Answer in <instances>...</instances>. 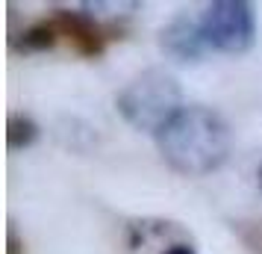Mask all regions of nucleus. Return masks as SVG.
Segmentation results:
<instances>
[{
    "label": "nucleus",
    "instance_id": "1",
    "mask_svg": "<svg viewBox=\"0 0 262 254\" xmlns=\"http://www.w3.org/2000/svg\"><path fill=\"white\" fill-rule=\"evenodd\" d=\"M159 154L177 174L186 178H201L215 171L227 157H230V124L221 112L209 107L191 104L183 107L156 133Z\"/></svg>",
    "mask_w": 262,
    "mask_h": 254
},
{
    "label": "nucleus",
    "instance_id": "2",
    "mask_svg": "<svg viewBox=\"0 0 262 254\" xmlns=\"http://www.w3.org/2000/svg\"><path fill=\"white\" fill-rule=\"evenodd\" d=\"M180 97H183V92H180L174 74L162 71V68H147L121 89L115 107L130 127L159 133L183 109Z\"/></svg>",
    "mask_w": 262,
    "mask_h": 254
},
{
    "label": "nucleus",
    "instance_id": "3",
    "mask_svg": "<svg viewBox=\"0 0 262 254\" xmlns=\"http://www.w3.org/2000/svg\"><path fill=\"white\" fill-rule=\"evenodd\" d=\"M201 30L212 50L245 53L256 42V12L245 0H215L203 9Z\"/></svg>",
    "mask_w": 262,
    "mask_h": 254
},
{
    "label": "nucleus",
    "instance_id": "4",
    "mask_svg": "<svg viewBox=\"0 0 262 254\" xmlns=\"http://www.w3.org/2000/svg\"><path fill=\"white\" fill-rule=\"evenodd\" d=\"M159 48L165 56L177 62H194L201 60L203 53L209 50L206 38H203V30H201V18H191V15H177L171 18L162 33H159Z\"/></svg>",
    "mask_w": 262,
    "mask_h": 254
},
{
    "label": "nucleus",
    "instance_id": "5",
    "mask_svg": "<svg viewBox=\"0 0 262 254\" xmlns=\"http://www.w3.org/2000/svg\"><path fill=\"white\" fill-rule=\"evenodd\" d=\"M59 36H62V30H59V21L56 18L36 21V24H30L27 30H21L12 38V50H18V53H41V50L53 48Z\"/></svg>",
    "mask_w": 262,
    "mask_h": 254
},
{
    "label": "nucleus",
    "instance_id": "6",
    "mask_svg": "<svg viewBox=\"0 0 262 254\" xmlns=\"http://www.w3.org/2000/svg\"><path fill=\"white\" fill-rule=\"evenodd\" d=\"M36 139H38V124L30 115H21V112L9 115V124H6V145H9V151H24Z\"/></svg>",
    "mask_w": 262,
    "mask_h": 254
},
{
    "label": "nucleus",
    "instance_id": "7",
    "mask_svg": "<svg viewBox=\"0 0 262 254\" xmlns=\"http://www.w3.org/2000/svg\"><path fill=\"white\" fill-rule=\"evenodd\" d=\"M162 254H198L191 245H186V242H174V245H168Z\"/></svg>",
    "mask_w": 262,
    "mask_h": 254
},
{
    "label": "nucleus",
    "instance_id": "8",
    "mask_svg": "<svg viewBox=\"0 0 262 254\" xmlns=\"http://www.w3.org/2000/svg\"><path fill=\"white\" fill-rule=\"evenodd\" d=\"M21 245H18V233H15V225H9V254H18Z\"/></svg>",
    "mask_w": 262,
    "mask_h": 254
},
{
    "label": "nucleus",
    "instance_id": "9",
    "mask_svg": "<svg viewBox=\"0 0 262 254\" xmlns=\"http://www.w3.org/2000/svg\"><path fill=\"white\" fill-rule=\"evenodd\" d=\"M256 181H259V189H262V166H259V171H256Z\"/></svg>",
    "mask_w": 262,
    "mask_h": 254
}]
</instances>
